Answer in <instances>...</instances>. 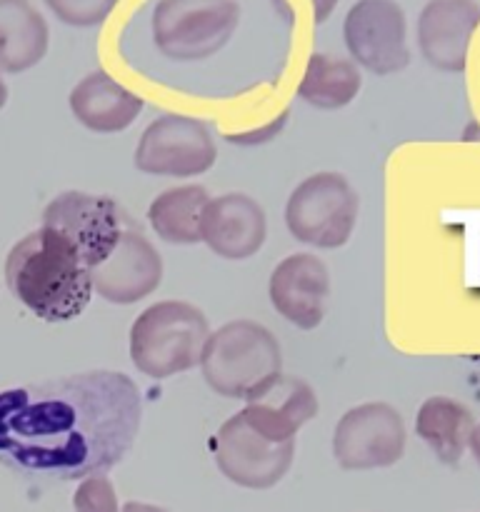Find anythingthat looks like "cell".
<instances>
[{
	"label": "cell",
	"instance_id": "2e32d148",
	"mask_svg": "<svg viewBox=\"0 0 480 512\" xmlns=\"http://www.w3.org/2000/svg\"><path fill=\"white\" fill-rule=\"evenodd\" d=\"M268 238V218L255 198L245 193H225L205 205L200 243L223 260H248Z\"/></svg>",
	"mask_w": 480,
	"mask_h": 512
},
{
	"label": "cell",
	"instance_id": "d6986e66",
	"mask_svg": "<svg viewBox=\"0 0 480 512\" xmlns=\"http://www.w3.org/2000/svg\"><path fill=\"white\" fill-rule=\"evenodd\" d=\"M475 428V418L463 403L448 395H430L420 403L415 415V433L433 450L435 458L443 465H458L468 450L470 433Z\"/></svg>",
	"mask_w": 480,
	"mask_h": 512
},
{
	"label": "cell",
	"instance_id": "8992f818",
	"mask_svg": "<svg viewBox=\"0 0 480 512\" xmlns=\"http://www.w3.org/2000/svg\"><path fill=\"white\" fill-rule=\"evenodd\" d=\"M360 198L340 173H315L295 185L285 205V225L298 243L320 250L343 248L358 223Z\"/></svg>",
	"mask_w": 480,
	"mask_h": 512
},
{
	"label": "cell",
	"instance_id": "9c48e42d",
	"mask_svg": "<svg viewBox=\"0 0 480 512\" xmlns=\"http://www.w3.org/2000/svg\"><path fill=\"white\" fill-rule=\"evenodd\" d=\"M408 445L405 420L393 405L363 403L335 423L333 458L350 473L383 470L400 463Z\"/></svg>",
	"mask_w": 480,
	"mask_h": 512
},
{
	"label": "cell",
	"instance_id": "3957f363",
	"mask_svg": "<svg viewBox=\"0 0 480 512\" xmlns=\"http://www.w3.org/2000/svg\"><path fill=\"white\" fill-rule=\"evenodd\" d=\"M208 318L185 300H160L135 318L130 328V360L153 380L198 368L210 338Z\"/></svg>",
	"mask_w": 480,
	"mask_h": 512
},
{
	"label": "cell",
	"instance_id": "ffe728a7",
	"mask_svg": "<svg viewBox=\"0 0 480 512\" xmlns=\"http://www.w3.org/2000/svg\"><path fill=\"white\" fill-rule=\"evenodd\" d=\"M208 203L210 195L203 185H178L163 190L148 208L150 228L170 245L200 243V225Z\"/></svg>",
	"mask_w": 480,
	"mask_h": 512
},
{
	"label": "cell",
	"instance_id": "52a82bcc",
	"mask_svg": "<svg viewBox=\"0 0 480 512\" xmlns=\"http://www.w3.org/2000/svg\"><path fill=\"white\" fill-rule=\"evenodd\" d=\"M130 225L135 223L113 198L83 193V190H65L55 195L43 210V228L63 235L83 258L88 270L113 253L120 235Z\"/></svg>",
	"mask_w": 480,
	"mask_h": 512
},
{
	"label": "cell",
	"instance_id": "603a6c76",
	"mask_svg": "<svg viewBox=\"0 0 480 512\" xmlns=\"http://www.w3.org/2000/svg\"><path fill=\"white\" fill-rule=\"evenodd\" d=\"M73 512H120V500L108 475H88L73 493Z\"/></svg>",
	"mask_w": 480,
	"mask_h": 512
},
{
	"label": "cell",
	"instance_id": "7402d4cb",
	"mask_svg": "<svg viewBox=\"0 0 480 512\" xmlns=\"http://www.w3.org/2000/svg\"><path fill=\"white\" fill-rule=\"evenodd\" d=\"M45 5L60 23L73 28H95L113 13L118 0H45Z\"/></svg>",
	"mask_w": 480,
	"mask_h": 512
},
{
	"label": "cell",
	"instance_id": "484cf974",
	"mask_svg": "<svg viewBox=\"0 0 480 512\" xmlns=\"http://www.w3.org/2000/svg\"><path fill=\"white\" fill-rule=\"evenodd\" d=\"M468 450H470V455H473L475 463H478V468H480V423H475L473 433H470Z\"/></svg>",
	"mask_w": 480,
	"mask_h": 512
},
{
	"label": "cell",
	"instance_id": "44dd1931",
	"mask_svg": "<svg viewBox=\"0 0 480 512\" xmlns=\"http://www.w3.org/2000/svg\"><path fill=\"white\" fill-rule=\"evenodd\" d=\"M363 88V78L353 60L315 53L305 65L298 95L320 110H340L353 103Z\"/></svg>",
	"mask_w": 480,
	"mask_h": 512
},
{
	"label": "cell",
	"instance_id": "e0dca14e",
	"mask_svg": "<svg viewBox=\"0 0 480 512\" xmlns=\"http://www.w3.org/2000/svg\"><path fill=\"white\" fill-rule=\"evenodd\" d=\"M143 105V98L115 83L105 70H93L70 90L75 120L93 133H123L138 120Z\"/></svg>",
	"mask_w": 480,
	"mask_h": 512
},
{
	"label": "cell",
	"instance_id": "d4e9b609",
	"mask_svg": "<svg viewBox=\"0 0 480 512\" xmlns=\"http://www.w3.org/2000/svg\"><path fill=\"white\" fill-rule=\"evenodd\" d=\"M120 512H168V510L153 503H138V500H130V503H125L123 508H120Z\"/></svg>",
	"mask_w": 480,
	"mask_h": 512
},
{
	"label": "cell",
	"instance_id": "ac0fdd59",
	"mask_svg": "<svg viewBox=\"0 0 480 512\" xmlns=\"http://www.w3.org/2000/svg\"><path fill=\"white\" fill-rule=\"evenodd\" d=\"M50 30L30 0H0V70L23 73L48 53Z\"/></svg>",
	"mask_w": 480,
	"mask_h": 512
},
{
	"label": "cell",
	"instance_id": "4fadbf2b",
	"mask_svg": "<svg viewBox=\"0 0 480 512\" xmlns=\"http://www.w3.org/2000/svg\"><path fill=\"white\" fill-rule=\"evenodd\" d=\"M270 303L280 318L300 330H315L330 298L328 265L313 253H293L275 265L268 283Z\"/></svg>",
	"mask_w": 480,
	"mask_h": 512
},
{
	"label": "cell",
	"instance_id": "8fae6325",
	"mask_svg": "<svg viewBox=\"0 0 480 512\" xmlns=\"http://www.w3.org/2000/svg\"><path fill=\"white\" fill-rule=\"evenodd\" d=\"M295 443H273L255 433L240 413L225 420L213 440V460L223 478L245 490H270L288 475Z\"/></svg>",
	"mask_w": 480,
	"mask_h": 512
},
{
	"label": "cell",
	"instance_id": "7a4b0ae2",
	"mask_svg": "<svg viewBox=\"0 0 480 512\" xmlns=\"http://www.w3.org/2000/svg\"><path fill=\"white\" fill-rule=\"evenodd\" d=\"M5 283L13 298L45 323L80 318L93 298L88 265L63 235L43 225L13 245Z\"/></svg>",
	"mask_w": 480,
	"mask_h": 512
},
{
	"label": "cell",
	"instance_id": "277c9868",
	"mask_svg": "<svg viewBox=\"0 0 480 512\" xmlns=\"http://www.w3.org/2000/svg\"><path fill=\"white\" fill-rule=\"evenodd\" d=\"M200 370L220 398L245 400L273 375L283 373V353L265 325L255 320H230L210 333Z\"/></svg>",
	"mask_w": 480,
	"mask_h": 512
},
{
	"label": "cell",
	"instance_id": "4316f807",
	"mask_svg": "<svg viewBox=\"0 0 480 512\" xmlns=\"http://www.w3.org/2000/svg\"><path fill=\"white\" fill-rule=\"evenodd\" d=\"M5 103H8V85H5L3 78H0V110L5 108Z\"/></svg>",
	"mask_w": 480,
	"mask_h": 512
},
{
	"label": "cell",
	"instance_id": "6da1fadb",
	"mask_svg": "<svg viewBox=\"0 0 480 512\" xmlns=\"http://www.w3.org/2000/svg\"><path fill=\"white\" fill-rule=\"evenodd\" d=\"M143 398L118 370H88L0 393V463L23 475L80 480L133 448Z\"/></svg>",
	"mask_w": 480,
	"mask_h": 512
},
{
	"label": "cell",
	"instance_id": "5b68a950",
	"mask_svg": "<svg viewBox=\"0 0 480 512\" xmlns=\"http://www.w3.org/2000/svg\"><path fill=\"white\" fill-rule=\"evenodd\" d=\"M235 0H158L153 8V43L173 63H200L225 48L238 30Z\"/></svg>",
	"mask_w": 480,
	"mask_h": 512
},
{
	"label": "cell",
	"instance_id": "cb8c5ba5",
	"mask_svg": "<svg viewBox=\"0 0 480 512\" xmlns=\"http://www.w3.org/2000/svg\"><path fill=\"white\" fill-rule=\"evenodd\" d=\"M340 0H310V5H313V20L315 23H325V20L333 15V10L338 8Z\"/></svg>",
	"mask_w": 480,
	"mask_h": 512
},
{
	"label": "cell",
	"instance_id": "7c38bea8",
	"mask_svg": "<svg viewBox=\"0 0 480 512\" xmlns=\"http://www.w3.org/2000/svg\"><path fill=\"white\" fill-rule=\"evenodd\" d=\"M90 283L93 293H98L105 303H140L163 283V258L155 245L135 225H130L120 235L113 253L90 270Z\"/></svg>",
	"mask_w": 480,
	"mask_h": 512
},
{
	"label": "cell",
	"instance_id": "30bf717a",
	"mask_svg": "<svg viewBox=\"0 0 480 512\" xmlns=\"http://www.w3.org/2000/svg\"><path fill=\"white\" fill-rule=\"evenodd\" d=\"M343 38L353 63L375 75L408 68V20L395 0H358L343 20Z\"/></svg>",
	"mask_w": 480,
	"mask_h": 512
},
{
	"label": "cell",
	"instance_id": "9a60e30c",
	"mask_svg": "<svg viewBox=\"0 0 480 512\" xmlns=\"http://www.w3.org/2000/svg\"><path fill=\"white\" fill-rule=\"evenodd\" d=\"M245 423L273 443H295L303 425L318 415V398L305 380L295 375H273L243 400Z\"/></svg>",
	"mask_w": 480,
	"mask_h": 512
},
{
	"label": "cell",
	"instance_id": "ba28073f",
	"mask_svg": "<svg viewBox=\"0 0 480 512\" xmlns=\"http://www.w3.org/2000/svg\"><path fill=\"white\" fill-rule=\"evenodd\" d=\"M218 160V145L208 125L188 115L155 118L135 145L133 163L158 178H198Z\"/></svg>",
	"mask_w": 480,
	"mask_h": 512
},
{
	"label": "cell",
	"instance_id": "5bb4252c",
	"mask_svg": "<svg viewBox=\"0 0 480 512\" xmlns=\"http://www.w3.org/2000/svg\"><path fill=\"white\" fill-rule=\"evenodd\" d=\"M478 25L475 0H428L415 28L420 55L440 73H463Z\"/></svg>",
	"mask_w": 480,
	"mask_h": 512
}]
</instances>
